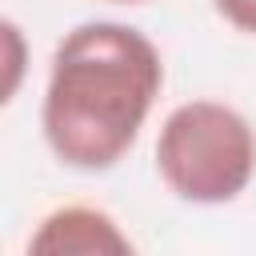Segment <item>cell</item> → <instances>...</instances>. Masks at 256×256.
Wrapping results in <instances>:
<instances>
[{
  "mask_svg": "<svg viewBox=\"0 0 256 256\" xmlns=\"http://www.w3.org/2000/svg\"><path fill=\"white\" fill-rule=\"evenodd\" d=\"M156 172L184 204H228L256 176V128L224 100L176 104L156 136Z\"/></svg>",
  "mask_w": 256,
  "mask_h": 256,
  "instance_id": "obj_2",
  "label": "cell"
},
{
  "mask_svg": "<svg viewBox=\"0 0 256 256\" xmlns=\"http://www.w3.org/2000/svg\"><path fill=\"white\" fill-rule=\"evenodd\" d=\"M24 256H140L128 232L92 204L52 208L28 236Z\"/></svg>",
  "mask_w": 256,
  "mask_h": 256,
  "instance_id": "obj_3",
  "label": "cell"
},
{
  "mask_svg": "<svg viewBox=\"0 0 256 256\" xmlns=\"http://www.w3.org/2000/svg\"><path fill=\"white\" fill-rule=\"evenodd\" d=\"M108 4H148V0H108Z\"/></svg>",
  "mask_w": 256,
  "mask_h": 256,
  "instance_id": "obj_6",
  "label": "cell"
},
{
  "mask_svg": "<svg viewBox=\"0 0 256 256\" xmlns=\"http://www.w3.org/2000/svg\"><path fill=\"white\" fill-rule=\"evenodd\" d=\"M0 32H4V68H8V80H4V100L16 96L20 88V72H24V40H20V28L16 20H0Z\"/></svg>",
  "mask_w": 256,
  "mask_h": 256,
  "instance_id": "obj_4",
  "label": "cell"
},
{
  "mask_svg": "<svg viewBox=\"0 0 256 256\" xmlns=\"http://www.w3.org/2000/svg\"><path fill=\"white\" fill-rule=\"evenodd\" d=\"M164 64L156 44L120 20H84L52 52L40 128L52 156L76 172H108L136 144Z\"/></svg>",
  "mask_w": 256,
  "mask_h": 256,
  "instance_id": "obj_1",
  "label": "cell"
},
{
  "mask_svg": "<svg viewBox=\"0 0 256 256\" xmlns=\"http://www.w3.org/2000/svg\"><path fill=\"white\" fill-rule=\"evenodd\" d=\"M212 8H216L236 32L256 36V0H212Z\"/></svg>",
  "mask_w": 256,
  "mask_h": 256,
  "instance_id": "obj_5",
  "label": "cell"
}]
</instances>
